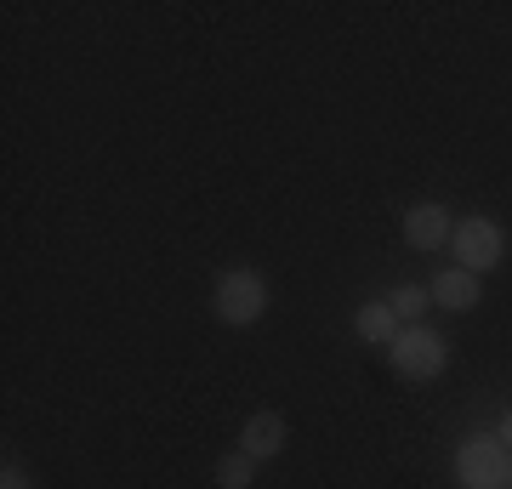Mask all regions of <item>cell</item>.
I'll return each instance as SVG.
<instances>
[{
	"instance_id": "30bf717a",
	"label": "cell",
	"mask_w": 512,
	"mask_h": 489,
	"mask_svg": "<svg viewBox=\"0 0 512 489\" xmlns=\"http://www.w3.org/2000/svg\"><path fill=\"white\" fill-rule=\"evenodd\" d=\"M256 467H262V461H251L245 450H228L217 461V489H251L256 484Z\"/></svg>"
},
{
	"instance_id": "6da1fadb",
	"label": "cell",
	"mask_w": 512,
	"mask_h": 489,
	"mask_svg": "<svg viewBox=\"0 0 512 489\" xmlns=\"http://www.w3.org/2000/svg\"><path fill=\"white\" fill-rule=\"evenodd\" d=\"M387 364L399 370L404 381H439L450 370V336L433 330L427 319L421 325H404L393 342H387Z\"/></svg>"
},
{
	"instance_id": "8992f818",
	"label": "cell",
	"mask_w": 512,
	"mask_h": 489,
	"mask_svg": "<svg viewBox=\"0 0 512 489\" xmlns=\"http://www.w3.org/2000/svg\"><path fill=\"white\" fill-rule=\"evenodd\" d=\"M285 444H291V421L279 416V410H256V416H245L234 450H245L251 461H274Z\"/></svg>"
},
{
	"instance_id": "5b68a950",
	"label": "cell",
	"mask_w": 512,
	"mask_h": 489,
	"mask_svg": "<svg viewBox=\"0 0 512 489\" xmlns=\"http://www.w3.org/2000/svg\"><path fill=\"white\" fill-rule=\"evenodd\" d=\"M399 228H404V245H410V251H444L450 234H456V217H450V205H439V200H416L404 211Z\"/></svg>"
},
{
	"instance_id": "52a82bcc",
	"label": "cell",
	"mask_w": 512,
	"mask_h": 489,
	"mask_svg": "<svg viewBox=\"0 0 512 489\" xmlns=\"http://www.w3.org/2000/svg\"><path fill=\"white\" fill-rule=\"evenodd\" d=\"M427 290H433V308H450V313H473L478 302H484V279L467 268H439L433 279H427Z\"/></svg>"
},
{
	"instance_id": "7a4b0ae2",
	"label": "cell",
	"mask_w": 512,
	"mask_h": 489,
	"mask_svg": "<svg viewBox=\"0 0 512 489\" xmlns=\"http://www.w3.org/2000/svg\"><path fill=\"white\" fill-rule=\"evenodd\" d=\"M211 313H217V325L228 330H251L262 313H268V279L256 268H228L217 273V290H211Z\"/></svg>"
},
{
	"instance_id": "7c38bea8",
	"label": "cell",
	"mask_w": 512,
	"mask_h": 489,
	"mask_svg": "<svg viewBox=\"0 0 512 489\" xmlns=\"http://www.w3.org/2000/svg\"><path fill=\"white\" fill-rule=\"evenodd\" d=\"M495 433H501V444H507V450H512V410H507V421H501Z\"/></svg>"
},
{
	"instance_id": "ba28073f",
	"label": "cell",
	"mask_w": 512,
	"mask_h": 489,
	"mask_svg": "<svg viewBox=\"0 0 512 489\" xmlns=\"http://www.w3.org/2000/svg\"><path fill=\"white\" fill-rule=\"evenodd\" d=\"M399 330L404 325H399V313L387 308V296H370V302H359V308H353V336H359L365 347H387Z\"/></svg>"
},
{
	"instance_id": "277c9868",
	"label": "cell",
	"mask_w": 512,
	"mask_h": 489,
	"mask_svg": "<svg viewBox=\"0 0 512 489\" xmlns=\"http://www.w3.org/2000/svg\"><path fill=\"white\" fill-rule=\"evenodd\" d=\"M450 251H456V268H467V273H484L507 256V228L495 217H461L456 222V234H450Z\"/></svg>"
},
{
	"instance_id": "4fadbf2b",
	"label": "cell",
	"mask_w": 512,
	"mask_h": 489,
	"mask_svg": "<svg viewBox=\"0 0 512 489\" xmlns=\"http://www.w3.org/2000/svg\"><path fill=\"white\" fill-rule=\"evenodd\" d=\"M507 489H512V478H507Z\"/></svg>"
},
{
	"instance_id": "3957f363",
	"label": "cell",
	"mask_w": 512,
	"mask_h": 489,
	"mask_svg": "<svg viewBox=\"0 0 512 489\" xmlns=\"http://www.w3.org/2000/svg\"><path fill=\"white\" fill-rule=\"evenodd\" d=\"M456 484L461 489H507L512 478V450L501 444V433H473L456 444Z\"/></svg>"
},
{
	"instance_id": "8fae6325",
	"label": "cell",
	"mask_w": 512,
	"mask_h": 489,
	"mask_svg": "<svg viewBox=\"0 0 512 489\" xmlns=\"http://www.w3.org/2000/svg\"><path fill=\"white\" fill-rule=\"evenodd\" d=\"M0 489H35V478H29V467H23L18 455L0 461Z\"/></svg>"
},
{
	"instance_id": "9c48e42d",
	"label": "cell",
	"mask_w": 512,
	"mask_h": 489,
	"mask_svg": "<svg viewBox=\"0 0 512 489\" xmlns=\"http://www.w3.org/2000/svg\"><path fill=\"white\" fill-rule=\"evenodd\" d=\"M387 308L399 313V325H421V313L433 308V290L421 285V279H404V285L387 290Z\"/></svg>"
}]
</instances>
